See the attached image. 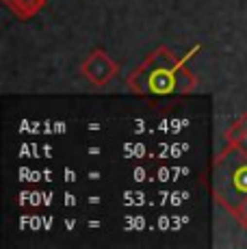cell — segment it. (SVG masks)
I'll list each match as a JSON object with an SVG mask.
<instances>
[{"label": "cell", "instance_id": "obj_1", "mask_svg": "<svg viewBox=\"0 0 247 249\" xmlns=\"http://www.w3.org/2000/svg\"><path fill=\"white\" fill-rule=\"evenodd\" d=\"M83 71L93 85H106L108 80L113 78V74L117 71V68L104 52L96 50L91 56H89L87 63L83 65Z\"/></svg>", "mask_w": 247, "mask_h": 249}, {"label": "cell", "instance_id": "obj_2", "mask_svg": "<svg viewBox=\"0 0 247 249\" xmlns=\"http://www.w3.org/2000/svg\"><path fill=\"white\" fill-rule=\"evenodd\" d=\"M4 2L13 9L16 16H20L22 20H24V18H31L33 13L39 11V9L44 7L46 0H4Z\"/></svg>", "mask_w": 247, "mask_h": 249}]
</instances>
